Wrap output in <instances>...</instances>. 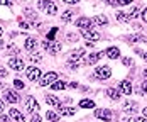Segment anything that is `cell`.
<instances>
[{"label":"cell","instance_id":"1","mask_svg":"<svg viewBox=\"0 0 147 122\" xmlns=\"http://www.w3.org/2000/svg\"><path fill=\"white\" fill-rule=\"evenodd\" d=\"M95 76H96L98 80H108V78L112 76V70H110V66H107V64L98 66V68L95 70Z\"/></svg>","mask_w":147,"mask_h":122},{"label":"cell","instance_id":"2","mask_svg":"<svg viewBox=\"0 0 147 122\" xmlns=\"http://www.w3.org/2000/svg\"><path fill=\"white\" fill-rule=\"evenodd\" d=\"M24 107H26V110L30 112V114H34V112H37V108H39V104L36 102V98L29 95L27 98H26V102H24Z\"/></svg>","mask_w":147,"mask_h":122},{"label":"cell","instance_id":"3","mask_svg":"<svg viewBox=\"0 0 147 122\" xmlns=\"http://www.w3.org/2000/svg\"><path fill=\"white\" fill-rule=\"evenodd\" d=\"M56 80H58V75H56L54 71H49V73H46V75L41 78L39 85H41V87H47V85H53Z\"/></svg>","mask_w":147,"mask_h":122},{"label":"cell","instance_id":"4","mask_svg":"<svg viewBox=\"0 0 147 122\" xmlns=\"http://www.w3.org/2000/svg\"><path fill=\"white\" fill-rule=\"evenodd\" d=\"M41 7L46 10V14H49V15H54L58 12V7H56V3L53 0H42L41 2Z\"/></svg>","mask_w":147,"mask_h":122},{"label":"cell","instance_id":"5","mask_svg":"<svg viewBox=\"0 0 147 122\" xmlns=\"http://www.w3.org/2000/svg\"><path fill=\"white\" fill-rule=\"evenodd\" d=\"M81 34H83V37H85V39L93 41V43L100 41V37H102L98 32H95V30H91V29H81Z\"/></svg>","mask_w":147,"mask_h":122},{"label":"cell","instance_id":"6","mask_svg":"<svg viewBox=\"0 0 147 122\" xmlns=\"http://www.w3.org/2000/svg\"><path fill=\"white\" fill-rule=\"evenodd\" d=\"M9 66H10L12 70H15V71H22V70L26 68L22 58H10V60H9Z\"/></svg>","mask_w":147,"mask_h":122},{"label":"cell","instance_id":"7","mask_svg":"<svg viewBox=\"0 0 147 122\" xmlns=\"http://www.w3.org/2000/svg\"><path fill=\"white\" fill-rule=\"evenodd\" d=\"M95 115H96L98 119H103L105 122L112 121V112H110L108 108H96V110H95Z\"/></svg>","mask_w":147,"mask_h":122},{"label":"cell","instance_id":"8","mask_svg":"<svg viewBox=\"0 0 147 122\" xmlns=\"http://www.w3.org/2000/svg\"><path fill=\"white\" fill-rule=\"evenodd\" d=\"M3 98H5V102H9V104L19 102V95H17L15 90H5L3 92Z\"/></svg>","mask_w":147,"mask_h":122},{"label":"cell","instance_id":"9","mask_svg":"<svg viewBox=\"0 0 147 122\" xmlns=\"http://www.w3.org/2000/svg\"><path fill=\"white\" fill-rule=\"evenodd\" d=\"M27 78H29L30 81H37V80L41 78V70H39V68H36V66L27 68Z\"/></svg>","mask_w":147,"mask_h":122},{"label":"cell","instance_id":"10","mask_svg":"<svg viewBox=\"0 0 147 122\" xmlns=\"http://www.w3.org/2000/svg\"><path fill=\"white\" fill-rule=\"evenodd\" d=\"M24 47H26L27 51H34V49L37 47V39H36V37H27L26 43H24Z\"/></svg>","mask_w":147,"mask_h":122},{"label":"cell","instance_id":"11","mask_svg":"<svg viewBox=\"0 0 147 122\" xmlns=\"http://www.w3.org/2000/svg\"><path fill=\"white\" fill-rule=\"evenodd\" d=\"M90 26H91V20H90L88 17H80V19L76 20V27H81V29H88Z\"/></svg>","mask_w":147,"mask_h":122},{"label":"cell","instance_id":"12","mask_svg":"<svg viewBox=\"0 0 147 122\" xmlns=\"http://www.w3.org/2000/svg\"><path fill=\"white\" fill-rule=\"evenodd\" d=\"M83 54H85V49H76V51H71L69 53V61H78L83 58Z\"/></svg>","mask_w":147,"mask_h":122},{"label":"cell","instance_id":"13","mask_svg":"<svg viewBox=\"0 0 147 122\" xmlns=\"http://www.w3.org/2000/svg\"><path fill=\"white\" fill-rule=\"evenodd\" d=\"M91 24H95V26H107L108 24V19L105 15H95L91 19Z\"/></svg>","mask_w":147,"mask_h":122},{"label":"cell","instance_id":"14","mask_svg":"<svg viewBox=\"0 0 147 122\" xmlns=\"http://www.w3.org/2000/svg\"><path fill=\"white\" fill-rule=\"evenodd\" d=\"M120 90L123 92L125 95H130V93H132V85H130V81H129V80L120 81Z\"/></svg>","mask_w":147,"mask_h":122},{"label":"cell","instance_id":"15","mask_svg":"<svg viewBox=\"0 0 147 122\" xmlns=\"http://www.w3.org/2000/svg\"><path fill=\"white\" fill-rule=\"evenodd\" d=\"M9 115H10L15 122H24V115H22L17 108H10V110H9Z\"/></svg>","mask_w":147,"mask_h":122},{"label":"cell","instance_id":"16","mask_svg":"<svg viewBox=\"0 0 147 122\" xmlns=\"http://www.w3.org/2000/svg\"><path fill=\"white\" fill-rule=\"evenodd\" d=\"M105 54H107L110 60H117L118 56H120V51H118V47H108V49L105 51Z\"/></svg>","mask_w":147,"mask_h":122},{"label":"cell","instance_id":"17","mask_svg":"<svg viewBox=\"0 0 147 122\" xmlns=\"http://www.w3.org/2000/svg\"><path fill=\"white\" fill-rule=\"evenodd\" d=\"M61 43H58V41H51V44H49V47H47V51L49 53H53V54H56V53H59L61 51Z\"/></svg>","mask_w":147,"mask_h":122},{"label":"cell","instance_id":"18","mask_svg":"<svg viewBox=\"0 0 147 122\" xmlns=\"http://www.w3.org/2000/svg\"><path fill=\"white\" fill-rule=\"evenodd\" d=\"M59 114L61 115H74V112H76V108H71V107H63L59 105Z\"/></svg>","mask_w":147,"mask_h":122},{"label":"cell","instance_id":"19","mask_svg":"<svg viewBox=\"0 0 147 122\" xmlns=\"http://www.w3.org/2000/svg\"><path fill=\"white\" fill-rule=\"evenodd\" d=\"M46 104H47V105H53V107H59L61 105V102H59L54 95H46Z\"/></svg>","mask_w":147,"mask_h":122},{"label":"cell","instance_id":"20","mask_svg":"<svg viewBox=\"0 0 147 122\" xmlns=\"http://www.w3.org/2000/svg\"><path fill=\"white\" fill-rule=\"evenodd\" d=\"M102 56H103V53H93V54H90V56H88L86 63H88V64H95V63L100 60Z\"/></svg>","mask_w":147,"mask_h":122},{"label":"cell","instance_id":"21","mask_svg":"<svg viewBox=\"0 0 147 122\" xmlns=\"http://www.w3.org/2000/svg\"><path fill=\"white\" fill-rule=\"evenodd\" d=\"M135 107H137V104H135V102H125L123 108H125V112H127V114H134V112L137 110Z\"/></svg>","mask_w":147,"mask_h":122},{"label":"cell","instance_id":"22","mask_svg":"<svg viewBox=\"0 0 147 122\" xmlns=\"http://www.w3.org/2000/svg\"><path fill=\"white\" fill-rule=\"evenodd\" d=\"M115 15H117V20H120V22H130V17L127 15V12H122V10H118Z\"/></svg>","mask_w":147,"mask_h":122},{"label":"cell","instance_id":"23","mask_svg":"<svg viewBox=\"0 0 147 122\" xmlns=\"http://www.w3.org/2000/svg\"><path fill=\"white\" fill-rule=\"evenodd\" d=\"M107 95H108L112 100H118V98H120V92L115 90V88H108V90H107Z\"/></svg>","mask_w":147,"mask_h":122},{"label":"cell","instance_id":"24","mask_svg":"<svg viewBox=\"0 0 147 122\" xmlns=\"http://www.w3.org/2000/svg\"><path fill=\"white\" fill-rule=\"evenodd\" d=\"M80 107H81V108H93V107H95V102H93V100H88V98H85V100L80 102Z\"/></svg>","mask_w":147,"mask_h":122},{"label":"cell","instance_id":"25","mask_svg":"<svg viewBox=\"0 0 147 122\" xmlns=\"http://www.w3.org/2000/svg\"><path fill=\"white\" fill-rule=\"evenodd\" d=\"M51 88H53V90H64V88H66V83H64V81H54V83L51 85Z\"/></svg>","mask_w":147,"mask_h":122},{"label":"cell","instance_id":"26","mask_svg":"<svg viewBox=\"0 0 147 122\" xmlns=\"http://www.w3.org/2000/svg\"><path fill=\"white\" fill-rule=\"evenodd\" d=\"M73 19V10H66L63 12V22H69Z\"/></svg>","mask_w":147,"mask_h":122},{"label":"cell","instance_id":"27","mask_svg":"<svg viewBox=\"0 0 147 122\" xmlns=\"http://www.w3.org/2000/svg\"><path fill=\"white\" fill-rule=\"evenodd\" d=\"M46 117H47V121H58V114H56V112H53V110H47Z\"/></svg>","mask_w":147,"mask_h":122},{"label":"cell","instance_id":"28","mask_svg":"<svg viewBox=\"0 0 147 122\" xmlns=\"http://www.w3.org/2000/svg\"><path fill=\"white\" fill-rule=\"evenodd\" d=\"M29 58H30V61H32V63H39V61L42 60V56H41L39 53H32Z\"/></svg>","mask_w":147,"mask_h":122},{"label":"cell","instance_id":"29","mask_svg":"<svg viewBox=\"0 0 147 122\" xmlns=\"http://www.w3.org/2000/svg\"><path fill=\"white\" fill-rule=\"evenodd\" d=\"M129 41H130V43H139V41H146V37H144V36H130Z\"/></svg>","mask_w":147,"mask_h":122},{"label":"cell","instance_id":"30","mask_svg":"<svg viewBox=\"0 0 147 122\" xmlns=\"http://www.w3.org/2000/svg\"><path fill=\"white\" fill-rule=\"evenodd\" d=\"M26 15L29 17L30 20H36V17H37V15L34 14V10H30V9H26Z\"/></svg>","mask_w":147,"mask_h":122},{"label":"cell","instance_id":"31","mask_svg":"<svg viewBox=\"0 0 147 122\" xmlns=\"http://www.w3.org/2000/svg\"><path fill=\"white\" fill-rule=\"evenodd\" d=\"M14 85H15V88H24V81L19 80V78H15L14 80Z\"/></svg>","mask_w":147,"mask_h":122},{"label":"cell","instance_id":"32","mask_svg":"<svg viewBox=\"0 0 147 122\" xmlns=\"http://www.w3.org/2000/svg\"><path fill=\"white\" fill-rule=\"evenodd\" d=\"M137 14H139V9H137V7H134V9H132V10H130V12H129L127 15H129L130 19H134V17H135Z\"/></svg>","mask_w":147,"mask_h":122},{"label":"cell","instance_id":"33","mask_svg":"<svg viewBox=\"0 0 147 122\" xmlns=\"http://www.w3.org/2000/svg\"><path fill=\"white\" fill-rule=\"evenodd\" d=\"M115 3L117 5H129V3H132V0H115Z\"/></svg>","mask_w":147,"mask_h":122},{"label":"cell","instance_id":"34","mask_svg":"<svg viewBox=\"0 0 147 122\" xmlns=\"http://www.w3.org/2000/svg\"><path fill=\"white\" fill-rule=\"evenodd\" d=\"M30 122H41V115H39V114H34L32 119H30Z\"/></svg>","mask_w":147,"mask_h":122},{"label":"cell","instance_id":"35","mask_svg":"<svg viewBox=\"0 0 147 122\" xmlns=\"http://www.w3.org/2000/svg\"><path fill=\"white\" fill-rule=\"evenodd\" d=\"M140 88H142V92H144V93L147 95V80H144V81H142V85H140Z\"/></svg>","mask_w":147,"mask_h":122},{"label":"cell","instance_id":"36","mask_svg":"<svg viewBox=\"0 0 147 122\" xmlns=\"http://www.w3.org/2000/svg\"><path fill=\"white\" fill-rule=\"evenodd\" d=\"M0 76H7V70H5L2 64H0Z\"/></svg>","mask_w":147,"mask_h":122},{"label":"cell","instance_id":"37","mask_svg":"<svg viewBox=\"0 0 147 122\" xmlns=\"http://www.w3.org/2000/svg\"><path fill=\"white\" fill-rule=\"evenodd\" d=\"M140 17H142V20H144V22H147V9H144V12L140 14Z\"/></svg>","mask_w":147,"mask_h":122},{"label":"cell","instance_id":"38","mask_svg":"<svg viewBox=\"0 0 147 122\" xmlns=\"http://www.w3.org/2000/svg\"><path fill=\"white\" fill-rule=\"evenodd\" d=\"M0 3H2V5H7V7H10V5H12V2H10V0H0Z\"/></svg>","mask_w":147,"mask_h":122},{"label":"cell","instance_id":"39","mask_svg":"<svg viewBox=\"0 0 147 122\" xmlns=\"http://www.w3.org/2000/svg\"><path fill=\"white\" fill-rule=\"evenodd\" d=\"M9 51H12V53H15V54H19V49H17L15 46H9Z\"/></svg>","mask_w":147,"mask_h":122},{"label":"cell","instance_id":"40","mask_svg":"<svg viewBox=\"0 0 147 122\" xmlns=\"http://www.w3.org/2000/svg\"><path fill=\"white\" fill-rule=\"evenodd\" d=\"M2 122H10V115H2Z\"/></svg>","mask_w":147,"mask_h":122},{"label":"cell","instance_id":"41","mask_svg":"<svg viewBox=\"0 0 147 122\" xmlns=\"http://www.w3.org/2000/svg\"><path fill=\"white\" fill-rule=\"evenodd\" d=\"M20 27H22V29H30V26L27 22H20Z\"/></svg>","mask_w":147,"mask_h":122},{"label":"cell","instance_id":"42","mask_svg":"<svg viewBox=\"0 0 147 122\" xmlns=\"http://www.w3.org/2000/svg\"><path fill=\"white\" fill-rule=\"evenodd\" d=\"M135 122H147V117H144V115H142V117H137Z\"/></svg>","mask_w":147,"mask_h":122},{"label":"cell","instance_id":"43","mask_svg":"<svg viewBox=\"0 0 147 122\" xmlns=\"http://www.w3.org/2000/svg\"><path fill=\"white\" fill-rule=\"evenodd\" d=\"M123 64H127V66L132 64V60H130V58H125V60H123Z\"/></svg>","mask_w":147,"mask_h":122},{"label":"cell","instance_id":"44","mask_svg":"<svg viewBox=\"0 0 147 122\" xmlns=\"http://www.w3.org/2000/svg\"><path fill=\"white\" fill-rule=\"evenodd\" d=\"M64 2H66V3H78L80 0H64Z\"/></svg>","mask_w":147,"mask_h":122},{"label":"cell","instance_id":"45","mask_svg":"<svg viewBox=\"0 0 147 122\" xmlns=\"http://www.w3.org/2000/svg\"><path fill=\"white\" fill-rule=\"evenodd\" d=\"M122 122H135V121H132V119H129V117H125V119H123Z\"/></svg>","mask_w":147,"mask_h":122},{"label":"cell","instance_id":"46","mask_svg":"<svg viewBox=\"0 0 147 122\" xmlns=\"http://www.w3.org/2000/svg\"><path fill=\"white\" fill-rule=\"evenodd\" d=\"M0 112H3V104H2V100H0Z\"/></svg>","mask_w":147,"mask_h":122},{"label":"cell","instance_id":"47","mask_svg":"<svg viewBox=\"0 0 147 122\" xmlns=\"http://www.w3.org/2000/svg\"><path fill=\"white\" fill-rule=\"evenodd\" d=\"M144 117H147V107L144 108Z\"/></svg>","mask_w":147,"mask_h":122},{"label":"cell","instance_id":"48","mask_svg":"<svg viewBox=\"0 0 147 122\" xmlns=\"http://www.w3.org/2000/svg\"><path fill=\"white\" fill-rule=\"evenodd\" d=\"M142 56H144V60H146V61H147V53H146V54H142Z\"/></svg>","mask_w":147,"mask_h":122},{"label":"cell","instance_id":"49","mask_svg":"<svg viewBox=\"0 0 147 122\" xmlns=\"http://www.w3.org/2000/svg\"><path fill=\"white\" fill-rule=\"evenodd\" d=\"M144 76H147V70H146V71H144Z\"/></svg>","mask_w":147,"mask_h":122},{"label":"cell","instance_id":"50","mask_svg":"<svg viewBox=\"0 0 147 122\" xmlns=\"http://www.w3.org/2000/svg\"><path fill=\"white\" fill-rule=\"evenodd\" d=\"M0 36H2V27H0Z\"/></svg>","mask_w":147,"mask_h":122},{"label":"cell","instance_id":"51","mask_svg":"<svg viewBox=\"0 0 147 122\" xmlns=\"http://www.w3.org/2000/svg\"><path fill=\"white\" fill-rule=\"evenodd\" d=\"M51 122H59V121H51Z\"/></svg>","mask_w":147,"mask_h":122},{"label":"cell","instance_id":"52","mask_svg":"<svg viewBox=\"0 0 147 122\" xmlns=\"http://www.w3.org/2000/svg\"><path fill=\"white\" fill-rule=\"evenodd\" d=\"M0 44H2V41H0Z\"/></svg>","mask_w":147,"mask_h":122}]
</instances>
